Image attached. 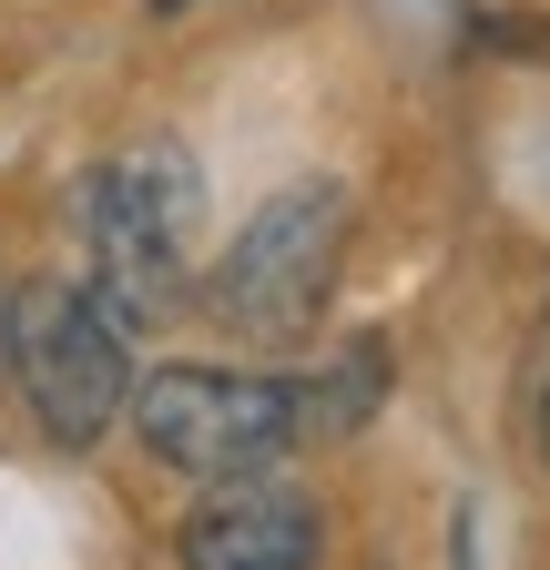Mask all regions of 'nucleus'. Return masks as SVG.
I'll use <instances>...</instances> for the list:
<instances>
[{"label":"nucleus","instance_id":"f257e3e1","mask_svg":"<svg viewBox=\"0 0 550 570\" xmlns=\"http://www.w3.org/2000/svg\"><path fill=\"white\" fill-rule=\"evenodd\" d=\"M0 346H11V377L41 417V439L51 449H92L102 428L122 417V326L82 296L72 275H31L11 285V316H0Z\"/></svg>","mask_w":550,"mask_h":570},{"label":"nucleus","instance_id":"f03ea898","mask_svg":"<svg viewBox=\"0 0 550 570\" xmlns=\"http://www.w3.org/2000/svg\"><path fill=\"white\" fill-rule=\"evenodd\" d=\"M336 255H347V194L336 184H286L215 265V316L255 346H296L326 296H336Z\"/></svg>","mask_w":550,"mask_h":570},{"label":"nucleus","instance_id":"7ed1b4c3","mask_svg":"<svg viewBox=\"0 0 550 570\" xmlns=\"http://www.w3.org/2000/svg\"><path fill=\"white\" fill-rule=\"evenodd\" d=\"M122 397H132V439L184 479H235V469H265L275 449H296L286 387L245 377V367H154Z\"/></svg>","mask_w":550,"mask_h":570},{"label":"nucleus","instance_id":"20e7f679","mask_svg":"<svg viewBox=\"0 0 550 570\" xmlns=\"http://www.w3.org/2000/svg\"><path fill=\"white\" fill-rule=\"evenodd\" d=\"M316 550H326V510L306 489L255 479V469L215 479L184 510V530H174L184 570H316Z\"/></svg>","mask_w":550,"mask_h":570},{"label":"nucleus","instance_id":"39448f33","mask_svg":"<svg viewBox=\"0 0 550 570\" xmlns=\"http://www.w3.org/2000/svg\"><path fill=\"white\" fill-rule=\"evenodd\" d=\"M82 235H92V285L82 296L112 326H154L174 306V285H184V235L164 225V214H144L112 174L82 184Z\"/></svg>","mask_w":550,"mask_h":570},{"label":"nucleus","instance_id":"423d86ee","mask_svg":"<svg viewBox=\"0 0 550 570\" xmlns=\"http://www.w3.org/2000/svg\"><path fill=\"white\" fill-rule=\"evenodd\" d=\"M377 387H387V346L357 336V346L326 367V387H286V439H316V449H326V439H347V428H367Z\"/></svg>","mask_w":550,"mask_h":570},{"label":"nucleus","instance_id":"0eeeda50","mask_svg":"<svg viewBox=\"0 0 550 570\" xmlns=\"http://www.w3.org/2000/svg\"><path fill=\"white\" fill-rule=\"evenodd\" d=\"M540 459H550V397H540Z\"/></svg>","mask_w":550,"mask_h":570}]
</instances>
